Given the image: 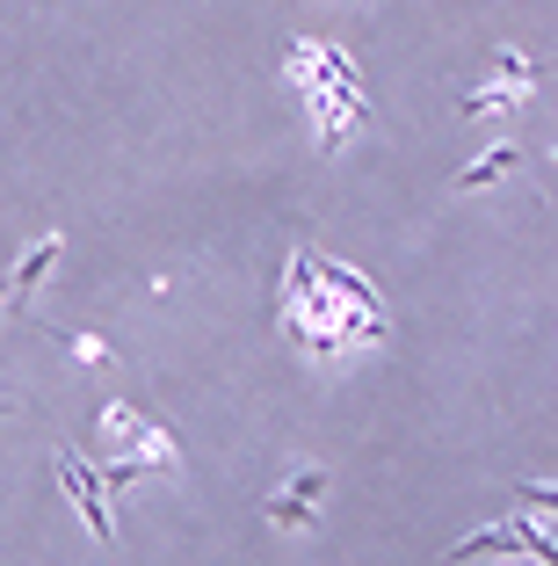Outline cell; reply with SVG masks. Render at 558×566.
<instances>
[{
	"label": "cell",
	"instance_id": "cell-3",
	"mask_svg": "<svg viewBox=\"0 0 558 566\" xmlns=\"http://www.w3.org/2000/svg\"><path fill=\"white\" fill-rule=\"evenodd\" d=\"M109 436H124V443H138V450H146V465H181V450L167 443V436L152 429L146 415H131V407H109Z\"/></svg>",
	"mask_w": 558,
	"mask_h": 566
},
{
	"label": "cell",
	"instance_id": "cell-8",
	"mask_svg": "<svg viewBox=\"0 0 558 566\" xmlns=\"http://www.w3.org/2000/svg\"><path fill=\"white\" fill-rule=\"evenodd\" d=\"M0 298H8V283H0Z\"/></svg>",
	"mask_w": 558,
	"mask_h": 566
},
{
	"label": "cell",
	"instance_id": "cell-7",
	"mask_svg": "<svg viewBox=\"0 0 558 566\" xmlns=\"http://www.w3.org/2000/svg\"><path fill=\"white\" fill-rule=\"evenodd\" d=\"M51 262H59V240H36V248H30V262H22V269H15V276H8V291H30V283H36V276H44V269H51Z\"/></svg>",
	"mask_w": 558,
	"mask_h": 566
},
{
	"label": "cell",
	"instance_id": "cell-6",
	"mask_svg": "<svg viewBox=\"0 0 558 566\" xmlns=\"http://www.w3.org/2000/svg\"><path fill=\"white\" fill-rule=\"evenodd\" d=\"M508 167H515V146H501V153H486V160H472V167H464V175H457V189H478V182H493V175H508Z\"/></svg>",
	"mask_w": 558,
	"mask_h": 566
},
{
	"label": "cell",
	"instance_id": "cell-5",
	"mask_svg": "<svg viewBox=\"0 0 558 566\" xmlns=\"http://www.w3.org/2000/svg\"><path fill=\"white\" fill-rule=\"evenodd\" d=\"M313 269H319V276L334 283V291H341L348 305H362V313H370V319H385V313H378V291H370V283H362V276H348V269H334V262H313Z\"/></svg>",
	"mask_w": 558,
	"mask_h": 566
},
{
	"label": "cell",
	"instance_id": "cell-1",
	"mask_svg": "<svg viewBox=\"0 0 558 566\" xmlns=\"http://www.w3.org/2000/svg\"><path fill=\"white\" fill-rule=\"evenodd\" d=\"M59 480H66V494L81 501V516H87V531H95V537H109V494H102L95 465H87L81 450H59Z\"/></svg>",
	"mask_w": 558,
	"mask_h": 566
},
{
	"label": "cell",
	"instance_id": "cell-4",
	"mask_svg": "<svg viewBox=\"0 0 558 566\" xmlns=\"http://www.w3.org/2000/svg\"><path fill=\"white\" fill-rule=\"evenodd\" d=\"M319 486H327V472H297V480H291V494H276V501H269V523H283V531H297V523H313V501H319Z\"/></svg>",
	"mask_w": 558,
	"mask_h": 566
},
{
	"label": "cell",
	"instance_id": "cell-2",
	"mask_svg": "<svg viewBox=\"0 0 558 566\" xmlns=\"http://www.w3.org/2000/svg\"><path fill=\"white\" fill-rule=\"evenodd\" d=\"M486 552H523V559H544V566H551V537L529 531V523H508V531H486V537H464L450 559H486Z\"/></svg>",
	"mask_w": 558,
	"mask_h": 566
},
{
	"label": "cell",
	"instance_id": "cell-9",
	"mask_svg": "<svg viewBox=\"0 0 558 566\" xmlns=\"http://www.w3.org/2000/svg\"><path fill=\"white\" fill-rule=\"evenodd\" d=\"M0 415H8V400H0Z\"/></svg>",
	"mask_w": 558,
	"mask_h": 566
}]
</instances>
